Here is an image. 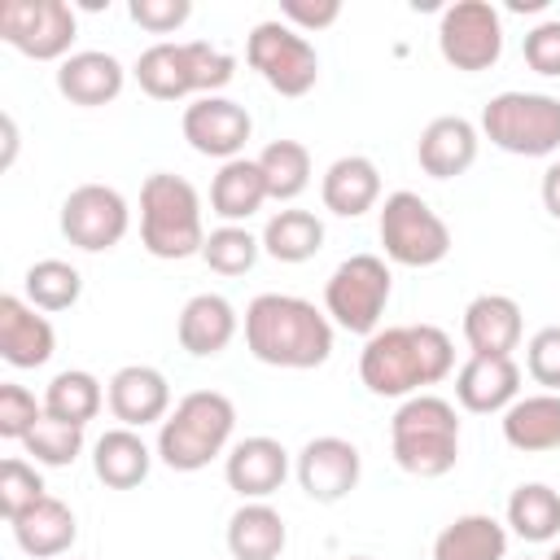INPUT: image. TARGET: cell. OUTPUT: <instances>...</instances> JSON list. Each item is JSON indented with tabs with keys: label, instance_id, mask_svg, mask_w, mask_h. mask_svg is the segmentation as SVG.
<instances>
[{
	"label": "cell",
	"instance_id": "obj_1",
	"mask_svg": "<svg viewBox=\"0 0 560 560\" xmlns=\"http://www.w3.org/2000/svg\"><path fill=\"white\" fill-rule=\"evenodd\" d=\"M455 372V346L438 324L376 328L359 350V381L376 398H411Z\"/></svg>",
	"mask_w": 560,
	"mask_h": 560
},
{
	"label": "cell",
	"instance_id": "obj_2",
	"mask_svg": "<svg viewBox=\"0 0 560 560\" xmlns=\"http://www.w3.org/2000/svg\"><path fill=\"white\" fill-rule=\"evenodd\" d=\"M245 346L267 368L311 372L332 354V319L298 293H258L245 306Z\"/></svg>",
	"mask_w": 560,
	"mask_h": 560
},
{
	"label": "cell",
	"instance_id": "obj_3",
	"mask_svg": "<svg viewBox=\"0 0 560 560\" xmlns=\"http://www.w3.org/2000/svg\"><path fill=\"white\" fill-rule=\"evenodd\" d=\"M131 74L153 101H184V96L197 101V96H219V88L232 83L236 57L210 39H184V44L162 39L136 57Z\"/></svg>",
	"mask_w": 560,
	"mask_h": 560
},
{
	"label": "cell",
	"instance_id": "obj_4",
	"mask_svg": "<svg viewBox=\"0 0 560 560\" xmlns=\"http://www.w3.org/2000/svg\"><path fill=\"white\" fill-rule=\"evenodd\" d=\"M389 451L407 477H446L459 459V416L455 402L438 394H411L389 420Z\"/></svg>",
	"mask_w": 560,
	"mask_h": 560
},
{
	"label": "cell",
	"instance_id": "obj_5",
	"mask_svg": "<svg viewBox=\"0 0 560 560\" xmlns=\"http://www.w3.org/2000/svg\"><path fill=\"white\" fill-rule=\"evenodd\" d=\"M232 429H236L232 398L219 389H192L158 424V459L175 472H201L210 459L228 451Z\"/></svg>",
	"mask_w": 560,
	"mask_h": 560
},
{
	"label": "cell",
	"instance_id": "obj_6",
	"mask_svg": "<svg viewBox=\"0 0 560 560\" xmlns=\"http://www.w3.org/2000/svg\"><path fill=\"white\" fill-rule=\"evenodd\" d=\"M140 245L153 258H192L206 245L201 197L184 175L153 171L140 184Z\"/></svg>",
	"mask_w": 560,
	"mask_h": 560
},
{
	"label": "cell",
	"instance_id": "obj_7",
	"mask_svg": "<svg viewBox=\"0 0 560 560\" xmlns=\"http://www.w3.org/2000/svg\"><path fill=\"white\" fill-rule=\"evenodd\" d=\"M481 136L516 158H551L560 149V101L547 92H499L481 105Z\"/></svg>",
	"mask_w": 560,
	"mask_h": 560
},
{
	"label": "cell",
	"instance_id": "obj_8",
	"mask_svg": "<svg viewBox=\"0 0 560 560\" xmlns=\"http://www.w3.org/2000/svg\"><path fill=\"white\" fill-rule=\"evenodd\" d=\"M394 293V276L385 267V258L376 254H350L332 267L328 284H324V315L359 337H372L381 328V315L389 306Z\"/></svg>",
	"mask_w": 560,
	"mask_h": 560
},
{
	"label": "cell",
	"instance_id": "obj_9",
	"mask_svg": "<svg viewBox=\"0 0 560 560\" xmlns=\"http://www.w3.org/2000/svg\"><path fill=\"white\" fill-rule=\"evenodd\" d=\"M381 245H385V258L398 262V267H433L451 254V228L446 219L411 188H398L385 197L381 206Z\"/></svg>",
	"mask_w": 560,
	"mask_h": 560
},
{
	"label": "cell",
	"instance_id": "obj_10",
	"mask_svg": "<svg viewBox=\"0 0 560 560\" xmlns=\"http://www.w3.org/2000/svg\"><path fill=\"white\" fill-rule=\"evenodd\" d=\"M245 61L258 79L280 96H306L319 83V52L315 44L293 31L284 18H267L245 39Z\"/></svg>",
	"mask_w": 560,
	"mask_h": 560
},
{
	"label": "cell",
	"instance_id": "obj_11",
	"mask_svg": "<svg viewBox=\"0 0 560 560\" xmlns=\"http://www.w3.org/2000/svg\"><path fill=\"white\" fill-rule=\"evenodd\" d=\"M79 35V18L66 0H4L0 39L31 61H66Z\"/></svg>",
	"mask_w": 560,
	"mask_h": 560
},
{
	"label": "cell",
	"instance_id": "obj_12",
	"mask_svg": "<svg viewBox=\"0 0 560 560\" xmlns=\"http://www.w3.org/2000/svg\"><path fill=\"white\" fill-rule=\"evenodd\" d=\"M438 52L446 66L477 74L503 57V18L490 0H455L438 18Z\"/></svg>",
	"mask_w": 560,
	"mask_h": 560
},
{
	"label": "cell",
	"instance_id": "obj_13",
	"mask_svg": "<svg viewBox=\"0 0 560 560\" xmlns=\"http://www.w3.org/2000/svg\"><path fill=\"white\" fill-rule=\"evenodd\" d=\"M131 228L127 197L109 184H79L61 201V236L88 254L114 249Z\"/></svg>",
	"mask_w": 560,
	"mask_h": 560
},
{
	"label": "cell",
	"instance_id": "obj_14",
	"mask_svg": "<svg viewBox=\"0 0 560 560\" xmlns=\"http://www.w3.org/2000/svg\"><path fill=\"white\" fill-rule=\"evenodd\" d=\"M179 131L184 140L201 153V158H219V162H232L241 158L245 140L254 136V118L241 101L232 96H197L184 105V118H179Z\"/></svg>",
	"mask_w": 560,
	"mask_h": 560
},
{
	"label": "cell",
	"instance_id": "obj_15",
	"mask_svg": "<svg viewBox=\"0 0 560 560\" xmlns=\"http://www.w3.org/2000/svg\"><path fill=\"white\" fill-rule=\"evenodd\" d=\"M293 472H298V486L306 490V499L315 503H341L359 477H363V455L350 438H337V433H319L311 438L298 459H293Z\"/></svg>",
	"mask_w": 560,
	"mask_h": 560
},
{
	"label": "cell",
	"instance_id": "obj_16",
	"mask_svg": "<svg viewBox=\"0 0 560 560\" xmlns=\"http://www.w3.org/2000/svg\"><path fill=\"white\" fill-rule=\"evenodd\" d=\"M105 402L114 411L118 424L127 429H144V424H162L171 416V385L158 368L149 363H127L109 376L105 385Z\"/></svg>",
	"mask_w": 560,
	"mask_h": 560
},
{
	"label": "cell",
	"instance_id": "obj_17",
	"mask_svg": "<svg viewBox=\"0 0 560 560\" xmlns=\"http://www.w3.org/2000/svg\"><path fill=\"white\" fill-rule=\"evenodd\" d=\"M223 477L241 499H271L289 477V451L267 433L241 438L223 455Z\"/></svg>",
	"mask_w": 560,
	"mask_h": 560
},
{
	"label": "cell",
	"instance_id": "obj_18",
	"mask_svg": "<svg viewBox=\"0 0 560 560\" xmlns=\"http://www.w3.org/2000/svg\"><path fill=\"white\" fill-rule=\"evenodd\" d=\"M57 350V332L48 315H39L26 298L4 293L0 298V359L9 368H44Z\"/></svg>",
	"mask_w": 560,
	"mask_h": 560
},
{
	"label": "cell",
	"instance_id": "obj_19",
	"mask_svg": "<svg viewBox=\"0 0 560 560\" xmlns=\"http://www.w3.org/2000/svg\"><path fill=\"white\" fill-rule=\"evenodd\" d=\"M516 398H521V368L512 354L503 359L468 354V363L455 372V402L464 411L494 416V411H508Z\"/></svg>",
	"mask_w": 560,
	"mask_h": 560
},
{
	"label": "cell",
	"instance_id": "obj_20",
	"mask_svg": "<svg viewBox=\"0 0 560 560\" xmlns=\"http://www.w3.org/2000/svg\"><path fill=\"white\" fill-rule=\"evenodd\" d=\"M525 319H521V302L508 293H477L464 306V341L472 354L486 359H503L521 346Z\"/></svg>",
	"mask_w": 560,
	"mask_h": 560
},
{
	"label": "cell",
	"instance_id": "obj_21",
	"mask_svg": "<svg viewBox=\"0 0 560 560\" xmlns=\"http://www.w3.org/2000/svg\"><path fill=\"white\" fill-rule=\"evenodd\" d=\"M241 319L223 293H192L175 319V337L192 359H214L232 346Z\"/></svg>",
	"mask_w": 560,
	"mask_h": 560
},
{
	"label": "cell",
	"instance_id": "obj_22",
	"mask_svg": "<svg viewBox=\"0 0 560 560\" xmlns=\"http://www.w3.org/2000/svg\"><path fill=\"white\" fill-rule=\"evenodd\" d=\"M127 83V70L114 52H101V48H83V52H70L61 66H57V92L70 101V105H109L118 101Z\"/></svg>",
	"mask_w": 560,
	"mask_h": 560
},
{
	"label": "cell",
	"instance_id": "obj_23",
	"mask_svg": "<svg viewBox=\"0 0 560 560\" xmlns=\"http://www.w3.org/2000/svg\"><path fill=\"white\" fill-rule=\"evenodd\" d=\"M477 127L468 122V118H459V114H442V118H433L424 131H420V140H416V162H420V171L424 175H433V179H455V175H464L472 162H477Z\"/></svg>",
	"mask_w": 560,
	"mask_h": 560
},
{
	"label": "cell",
	"instance_id": "obj_24",
	"mask_svg": "<svg viewBox=\"0 0 560 560\" xmlns=\"http://www.w3.org/2000/svg\"><path fill=\"white\" fill-rule=\"evenodd\" d=\"M319 197H324V210H332L341 219L368 214L381 201V171H376V162L363 158V153L337 158L324 171V179H319Z\"/></svg>",
	"mask_w": 560,
	"mask_h": 560
},
{
	"label": "cell",
	"instance_id": "obj_25",
	"mask_svg": "<svg viewBox=\"0 0 560 560\" xmlns=\"http://www.w3.org/2000/svg\"><path fill=\"white\" fill-rule=\"evenodd\" d=\"M9 525H13L18 547H22L31 560L66 556V551L74 547V538H79V521H74L70 503H61V499H52V494H44L35 508H26V512H22L18 521H9Z\"/></svg>",
	"mask_w": 560,
	"mask_h": 560
},
{
	"label": "cell",
	"instance_id": "obj_26",
	"mask_svg": "<svg viewBox=\"0 0 560 560\" xmlns=\"http://www.w3.org/2000/svg\"><path fill=\"white\" fill-rule=\"evenodd\" d=\"M503 442L521 455H538V451H556L560 446V394H521L508 411H503Z\"/></svg>",
	"mask_w": 560,
	"mask_h": 560
},
{
	"label": "cell",
	"instance_id": "obj_27",
	"mask_svg": "<svg viewBox=\"0 0 560 560\" xmlns=\"http://www.w3.org/2000/svg\"><path fill=\"white\" fill-rule=\"evenodd\" d=\"M289 542L284 516L267 499H245L228 516V551L232 560H276Z\"/></svg>",
	"mask_w": 560,
	"mask_h": 560
},
{
	"label": "cell",
	"instance_id": "obj_28",
	"mask_svg": "<svg viewBox=\"0 0 560 560\" xmlns=\"http://www.w3.org/2000/svg\"><path fill=\"white\" fill-rule=\"evenodd\" d=\"M149 468H153V451H149V442H144L136 429H127V424L105 429V433L92 442V472H96L109 490H131V486H140V481L149 477Z\"/></svg>",
	"mask_w": 560,
	"mask_h": 560
},
{
	"label": "cell",
	"instance_id": "obj_29",
	"mask_svg": "<svg viewBox=\"0 0 560 560\" xmlns=\"http://www.w3.org/2000/svg\"><path fill=\"white\" fill-rule=\"evenodd\" d=\"M433 560H508V529L490 512H464L438 529Z\"/></svg>",
	"mask_w": 560,
	"mask_h": 560
},
{
	"label": "cell",
	"instance_id": "obj_30",
	"mask_svg": "<svg viewBox=\"0 0 560 560\" xmlns=\"http://www.w3.org/2000/svg\"><path fill=\"white\" fill-rule=\"evenodd\" d=\"M262 201H271V197H267V179L258 171V158H232L210 179V210L223 223H245L249 214L262 210Z\"/></svg>",
	"mask_w": 560,
	"mask_h": 560
},
{
	"label": "cell",
	"instance_id": "obj_31",
	"mask_svg": "<svg viewBox=\"0 0 560 560\" xmlns=\"http://www.w3.org/2000/svg\"><path fill=\"white\" fill-rule=\"evenodd\" d=\"M258 241L276 262H306V258H315L324 249V223H319V214L289 206V210H276L262 223Z\"/></svg>",
	"mask_w": 560,
	"mask_h": 560
},
{
	"label": "cell",
	"instance_id": "obj_32",
	"mask_svg": "<svg viewBox=\"0 0 560 560\" xmlns=\"http://www.w3.org/2000/svg\"><path fill=\"white\" fill-rule=\"evenodd\" d=\"M508 525L525 542H551L560 534V490L547 481H525L508 494Z\"/></svg>",
	"mask_w": 560,
	"mask_h": 560
},
{
	"label": "cell",
	"instance_id": "obj_33",
	"mask_svg": "<svg viewBox=\"0 0 560 560\" xmlns=\"http://www.w3.org/2000/svg\"><path fill=\"white\" fill-rule=\"evenodd\" d=\"M105 407V389H101V381L92 376V372H83V368H66V372H57L52 381H48V389H44V411L48 416H57V420H70V424H88V420H96V411Z\"/></svg>",
	"mask_w": 560,
	"mask_h": 560
},
{
	"label": "cell",
	"instance_id": "obj_34",
	"mask_svg": "<svg viewBox=\"0 0 560 560\" xmlns=\"http://www.w3.org/2000/svg\"><path fill=\"white\" fill-rule=\"evenodd\" d=\"M258 171L267 179V197L271 201H293L311 184V149L302 140H271L258 153Z\"/></svg>",
	"mask_w": 560,
	"mask_h": 560
},
{
	"label": "cell",
	"instance_id": "obj_35",
	"mask_svg": "<svg viewBox=\"0 0 560 560\" xmlns=\"http://www.w3.org/2000/svg\"><path fill=\"white\" fill-rule=\"evenodd\" d=\"M22 293H26V302L35 311H70L79 302V293H83V276L66 258H39V262L26 267Z\"/></svg>",
	"mask_w": 560,
	"mask_h": 560
},
{
	"label": "cell",
	"instance_id": "obj_36",
	"mask_svg": "<svg viewBox=\"0 0 560 560\" xmlns=\"http://www.w3.org/2000/svg\"><path fill=\"white\" fill-rule=\"evenodd\" d=\"M22 451H26L35 464H44V468H66V464H74V459L83 455V429L44 411V416L35 420V429L22 438Z\"/></svg>",
	"mask_w": 560,
	"mask_h": 560
},
{
	"label": "cell",
	"instance_id": "obj_37",
	"mask_svg": "<svg viewBox=\"0 0 560 560\" xmlns=\"http://www.w3.org/2000/svg\"><path fill=\"white\" fill-rule=\"evenodd\" d=\"M258 254H262V241H258L245 223H223V228H214V232L206 236V245H201L206 267L219 271V276H245V271L258 262Z\"/></svg>",
	"mask_w": 560,
	"mask_h": 560
},
{
	"label": "cell",
	"instance_id": "obj_38",
	"mask_svg": "<svg viewBox=\"0 0 560 560\" xmlns=\"http://www.w3.org/2000/svg\"><path fill=\"white\" fill-rule=\"evenodd\" d=\"M44 494H48V490H44V477H39V468H35L31 459L9 455V459L0 464V512H4V521H18V516H22L26 508H35Z\"/></svg>",
	"mask_w": 560,
	"mask_h": 560
},
{
	"label": "cell",
	"instance_id": "obj_39",
	"mask_svg": "<svg viewBox=\"0 0 560 560\" xmlns=\"http://www.w3.org/2000/svg\"><path fill=\"white\" fill-rule=\"evenodd\" d=\"M39 416H44V402H35V394L26 385H18V381L0 385V438L22 442Z\"/></svg>",
	"mask_w": 560,
	"mask_h": 560
},
{
	"label": "cell",
	"instance_id": "obj_40",
	"mask_svg": "<svg viewBox=\"0 0 560 560\" xmlns=\"http://www.w3.org/2000/svg\"><path fill=\"white\" fill-rule=\"evenodd\" d=\"M525 372L547 385V394H560V324H547L525 346Z\"/></svg>",
	"mask_w": 560,
	"mask_h": 560
},
{
	"label": "cell",
	"instance_id": "obj_41",
	"mask_svg": "<svg viewBox=\"0 0 560 560\" xmlns=\"http://www.w3.org/2000/svg\"><path fill=\"white\" fill-rule=\"evenodd\" d=\"M521 52H525V61H529L534 74L560 79V18H547V22L529 26Z\"/></svg>",
	"mask_w": 560,
	"mask_h": 560
},
{
	"label": "cell",
	"instance_id": "obj_42",
	"mask_svg": "<svg viewBox=\"0 0 560 560\" xmlns=\"http://www.w3.org/2000/svg\"><path fill=\"white\" fill-rule=\"evenodd\" d=\"M127 13L149 35H171V31H179L192 18V4L188 0H131Z\"/></svg>",
	"mask_w": 560,
	"mask_h": 560
},
{
	"label": "cell",
	"instance_id": "obj_43",
	"mask_svg": "<svg viewBox=\"0 0 560 560\" xmlns=\"http://www.w3.org/2000/svg\"><path fill=\"white\" fill-rule=\"evenodd\" d=\"M280 18L293 31L311 35V31H324V26H332L341 18V0H284L280 4Z\"/></svg>",
	"mask_w": 560,
	"mask_h": 560
},
{
	"label": "cell",
	"instance_id": "obj_44",
	"mask_svg": "<svg viewBox=\"0 0 560 560\" xmlns=\"http://www.w3.org/2000/svg\"><path fill=\"white\" fill-rule=\"evenodd\" d=\"M538 197H542V210H547L551 219H560V158H556V162H547L542 184H538Z\"/></svg>",
	"mask_w": 560,
	"mask_h": 560
},
{
	"label": "cell",
	"instance_id": "obj_45",
	"mask_svg": "<svg viewBox=\"0 0 560 560\" xmlns=\"http://www.w3.org/2000/svg\"><path fill=\"white\" fill-rule=\"evenodd\" d=\"M0 131H4V153H0V166H13V158H18V122H13V114H4V118H0Z\"/></svg>",
	"mask_w": 560,
	"mask_h": 560
},
{
	"label": "cell",
	"instance_id": "obj_46",
	"mask_svg": "<svg viewBox=\"0 0 560 560\" xmlns=\"http://www.w3.org/2000/svg\"><path fill=\"white\" fill-rule=\"evenodd\" d=\"M542 4H547V0H512L508 9H516V13H525V9H542Z\"/></svg>",
	"mask_w": 560,
	"mask_h": 560
},
{
	"label": "cell",
	"instance_id": "obj_47",
	"mask_svg": "<svg viewBox=\"0 0 560 560\" xmlns=\"http://www.w3.org/2000/svg\"><path fill=\"white\" fill-rule=\"evenodd\" d=\"M542 560H560V547H551V551H547V556H542Z\"/></svg>",
	"mask_w": 560,
	"mask_h": 560
},
{
	"label": "cell",
	"instance_id": "obj_48",
	"mask_svg": "<svg viewBox=\"0 0 560 560\" xmlns=\"http://www.w3.org/2000/svg\"><path fill=\"white\" fill-rule=\"evenodd\" d=\"M350 560H372V556H350Z\"/></svg>",
	"mask_w": 560,
	"mask_h": 560
}]
</instances>
